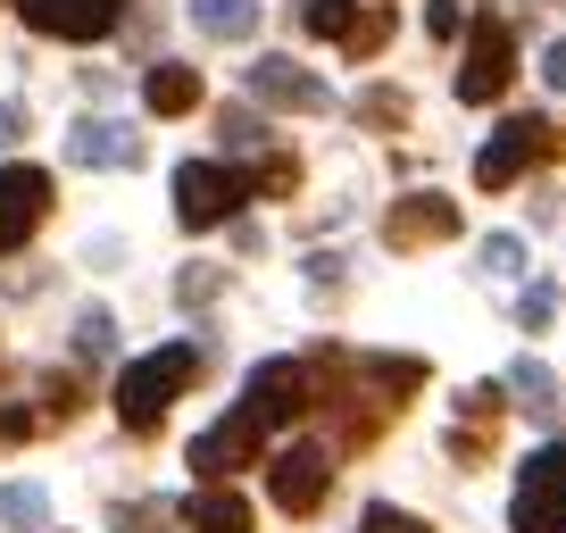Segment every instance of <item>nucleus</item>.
Listing matches in <instances>:
<instances>
[{
	"label": "nucleus",
	"instance_id": "nucleus-1",
	"mask_svg": "<svg viewBox=\"0 0 566 533\" xmlns=\"http://www.w3.org/2000/svg\"><path fill=\"white\" fill-rule=\"evenodd\" d=\"M192 375H200V351H192V342H167V351L134 358V367L117 375V417H125V433H150V426L184 400V384H192Z\"/></svg>",
	"mask_w": 566,
	"mask_h": 533
},
{
	"label": "nucleus",
	"instance_id": "nucleus-2",
	"mask_svg": "<svg viewBox=\"0 0 566 533\" xmlns=\"http://www.w3.org/2000/svg\"><path fill=\"white\" fill-rule=\"evenodd\" d=\"M242 409L259 417L266 433H275V426H301V417L317 409V358H266V367L242 384Z\"/></svg>",
	"mask_w": 566,
	"mask_h": 533
},
{
	"label": "nucleus",
	"instance_id": "nucleus-3",
	"mask_svg": "<svg viewBox=\"0 0 566 533\" xmlns=\"http://www.w3.org/2000/svg\"><path fill=\"white\" fill-rule=\"evenodd\" d=\"M242 200H250V176H242V167H226V159H184V167H176V217H184L192 233L226 226Z\"/></svg>",
	"mask_w": 566,
	"mask_h": 533
},
{
	"label": "nucleus",
	"instance_id": "nucleus-4",
	"mask_svg": "<svg viewBox=\"0 0 566 533\" xmlns=\"http://www.w3.org/2000/svg\"><path fill=\"white\" fill-rule=\"evenodd\" d=\"M509 525L516 533H566V442H549V450L525 459L516 500H509Z\"/></svg>",
	"mask_w": 566,
	"mask_h": 533
},
{
	"label": "nucleus",
	"instance_id": "nucleus-5",
	"mask_svg": "<svg viewBox=\"0 0 566 533\" xmlns=\"http://www.w3.org/2000/svg\"><path fill=\"white\" fill-rule=\"evenodd\" d=\"M266 492H275V509L308 516L325 492H334V450H325V442H292V450H275V459H266Z\"/></svg>",
	"mask_w": 566,
	"mask_h": 533
},
{
	"label": "nucleus",
	"instance_id": "nucleus-6",
	"mask_svg": "<svg viewBox=\"0 0 566 533\" xmlns=\"http://www.w3.org/2000/svg\"><path fill=\"white\" fill-rule=\"evenodd\" d=\"M509 75H516V34H509L500 18H483L475 42H467V67H459V101H467V108L500 101V92H509Z\"/></svg>",
	"mask_w": 566,
	"mask_h": 533
},
{
	"label": "nucleus",
	"instance_id": "nucleus-7",
	"mask_svg": "<svg viewBox=\"0 0 566 533\" xmlns=\"http://www.w3.org/2000/svg\"><path fill=\"white\" fill-rule=\"evenodd\" d=\"M542 150H558V134H549L542 117H509L492 143L475 150V184H492V192H500V184H516L533 159H542Z\"/></svg>",
	"mask_w": 566,
	"mask_h": 533
},
{
	"label": "nucleus",
	"instance_id": "nucleus-8",
	"mask_svg": "<svg viewBox=\"0 0 566 533\" xmlns=\"http://www.w3.org/2000/svg\"><path fill=\"white\" fill-rule=\"evenodd\" d=\"M18 18L34 34H59V42H101L125 18V0H18Z\"/></svg>",
	"mask_w": 566,
	"mask_h": 533
},
{
	"label": "nucleus",
	"instance_id": "nucleus-9",
	"mask_svg": "<svg viewBox=\"0 0 566 533\" xmlns=\"http://www.w3.org/2000/svg\"><path fill=\"white\" fill-rule=\"evenodd\" d=\"M259 442H266V426L242 409V400H233V417H217V426L192 442V475H200V483H226V475H233V467H242Z\"/></svg>",
	"mask_w": 566,
	"mask_h": 533
},
{
	"label": "nucleus",
	"instance_id": "nucleus-10",
	"mask_svg": "<svg viewBox=\"0 0 566 533\" xmlns=\"http://www.w3.org/2000/svg\"><path fill=\"white\" fill-rule=\"evenodd\" d=\"M42 217H51V176L42 167H0V250H18Z\"/></svg>",
	"mask_w": 566,
	"mask_h": 533
},
{
	"label": "nucleus",
	"instance_id": "nucleus-11",
	"mask_svg": "<svg viewBox=\"0 0 566 533\" xmlns=\"http://www.w3.org/2000/svg\"><path fill=\"white\" fill-rule=\"evenodd\" d=\"M450 233H459V200L417 192V200H400V209H391L384 242H391V250H417V242H450Z\"/></svg>",
	"mask_w": 566,
	"mask_h": 533
},
{
	"label": "nucleus",
	"instance_id": "nucleus-12",
	"mask_svg": "<svg viewBox=\"0 0 566 533\" xmlns=\"http://www.w3.org/2000/svg\"><path fill=\"white\" fill-rule=\"evenodd\" d=\"M250 92H259L266 108H308V117L334 108V92H325L308 67H292V59H259V67H250Z\"/></svg>",
	"mask_w": 566,
	"mask_h": 533
},
{
	"label": "nucleus",
	"instance_id": "nucleus-13",
	"mask_svg": "<svg viewBox=\"0 0 566 533\" xmlns=\"http://www.w3.org/2000/svg\"><path fill=\"white\" fill-rule=\"evenodd\" d=\"M67 159H75V167H134V159H142V143L125 134L117 117H84V125L67 134Z\"/></svg>",
	"mask_w": 566,
	"mask_h": 533
},
{
	"label": "nucleus",
	"instance_id": "nucleus-14",
	"mask_svg": "<svg viewBox=\"0 0 566 533\" xmlns=\"http://www.w3.org/2000/svg\"><path fill=\"white\" fill-rule=\"evenodd\" d=\"M142 101L159 108V117H184V108H200V67H184V59H159V67L142 75Z\"/></svg>",
	"mask_w": 566,
	"mask_h": 533
},
{
	"label": "nucleus",
	"instance_id": "nucleus-15",
	"mask_svg": "<svg viewBox=\"0 0 566 533\" xmlns=\"http://www.w3.org/2000/svg\"><path fill=\"white\" fill-rule=\"evenodd\" d=\"M184 525H192V533H250V500L226 492V483H209V492L184 500Z\"/></svg>",
	"mask_w": 566,
	"mask_h": 533
},
{
	"label": "nucleus",
	"instance_id": "nucleus-16",
	"mask_svg": "<svg viewBox=\"0 0 566 533\" xmlns=\"http://www.w3.org/2000/svg\"><path fill=\"white\" fill-rule=\"evenodd\" d=\"M192 25L209 42H250L259 34V0H192Z\"/></svg>",
	"mask_w": 566,
	"mask_h": 533
},
{
	"label": "nucleus",
	"instance_id": "nucleus-17",
	"mask_svg": "<svg viewBox=\"0 0 566 533\" xmlns=\"http://www.w3.org/2000/svg\"><path fill=\"white\" fill-rule=\"evenodd\" d=\"M509 391L542 417V426H558V375H549L542 358H516V367H509Z\"/></svg>",
	"mask_w": 566,
	"mask_h": 533
},
{
	"label": "nucleus",
	"instance_id": "nucleus-18",
	"mask_svg": "<svg viewBox=\"0 0 566 533\" xmlns=\"http://www.w3.org/2000/svg\"><path fill=\"white\" fill-rule=\"evenodd\" d=\"M0 516H9V525H18V533H34L42 516H51V500H42V483H9V492H0Z\"/></svg>",
	"mask_w": 566,
	"mask_h": 533
},
{
	"label": "nucleus",
	"instance_id": "nucleus-19",
	"mask_svg": "<svg viewBox=\"0 0 566 533\" xmlns=\"http://www.w3.org/2000/svg\"><path fill=\"white\" fill-rule=\"evenodd\" d=\"M117 351V317H108V309H84V317H75V358H108Z\"/></svg>",
	"mask_w": 566,
	"mask_h": 533
},
{
	"label": "nucleus",
	"instance_id": "nucleus-20",
	"mask_svg": "<svg viewBox=\"0 0 566 533\" xmlns=\"http://www.w3.org/2000/svg\"><path fill=\"white\" fill-rule=\"evenodd\" d=\"M483 275H492V284L525 275V242H516V233H492V242H483Z\"/></svg>",
	"mask_w": 566,
	"mask_h": 533
},
{
	"label": "nucleus",
	"instance_id": "nucleus-21",
	"mask_svg": "<svg viewBox=\"0 0 566 533\" xmlns=\"http://www.w3.org/2000/svg\"><path fill=\"white\" fill-rule=\"evenodd\" d=\"M217 284H226V266L192 259V266H184V275H176V301H184V309H200V301H217Z\"/></svg>",
	"mask_w": 566,
	"mask_h": 533
},
{
	"label": "nucleus",
	"instance_id": "nucleus-22",
	"mask_svg": "<svg viewBox=\"0 0 566 533\" xmlns=\"http://www.w3.org/2000/svg\"><path fill=\"white\" fill-rule=\"evenodd\" d=\"M217 134H226V150H233V159H250V150L266 143V125L250 117V108H226V117H217Z\"/></svg>",
	"mask_w": 566,
	"mask_h": 533
},
{
	"label": "nucleus",
	"instance_id": "nucleus-23",
	"mask_svg": "<svg viewBox=\"0 0 566 533\" xmlns=\"http://www.w3.org/2000/svg\"><path fill=\"white\" fill-rule=\"evenodd\" d=\"M358 117H367V125H400L408 101H400V92H358Z\"/></svg>",
	"mask_w": 566,
	"mask_h": 533
},
{
	"label": "nucleus",
	"instance_id": "nucleus-24",
	"mask_svg": "<svg viewBox=\"0 0 566 533\" xmlns=\"http://www.w3.org/2000/svg\"><path fill=\"white\" fill-rule=\"evenodd\" d=\"M358 533H424V525H417L408 509H384V500H375V509L358 516Z\"/></svg>",
	"mask_w": 566,
	"mask_h": 533
},
{
	"label": "nucleus",
	"instance_id": "nucleus-25",
	"mask_svg": "<svg viewBox=\"0 0 566 533\" xmlns=\"http://www.w3.org/2000/svg\"><path fill=\"white\" fill-rule=\"evenodd\" d=\"M459 18H467L459 0H424V34H433V42H450V34H459Z\"/></svg>",
	"mask_w": 566,
	"mask_h": 533
},
{
	"label": "nucleus",
	"instance_id": "nucleus-26",
	"mask_svg": "<svg viewBox=\"0 0 566 533\" xmlns=\"http://www.w3.org/2000/svg\"><path fill=\"white\" fill-rule=\"evenodd\" d=\"M549 309H558V292H549V284H533L525 301H516V317H525V325H549Z\"/></svg>",
	"mask_w": 566,
	"mask_h": 533
},
{
	"label": "nucleus",
	"instance_id": "nucleus-27",
	"mask_svg": "<svg viewBox=\"0 0 566 533\" xmlns=\"http://www.w3.org/2000/svg\"><path fill=\"white\" fill-rule=\"evenodd\" d=\"M25 143V101H0V150Z\"/></svg>",
	"mask_w": 566,
	"mask_h": 533
},
{
	"label": "nucleus",
	"instance_id": "nucleus-28",
	"mask_svg": "<svg viewBox=\"0 0 566 533\" xmlns=\"http://www.w3.org/2000/svg\"><path fill=\"white\" fill-rule=\"evenodd\" d=\"M342 284V259L334 250H317V259H308V292H334Z\"/></svg>",
	"mask_w": 566,
	"mask_h": 533
},
{
	"label": "nucleus",
	"instance_id": "nucleus-29",
	"mask_svg": "<svg viewBox=\"0 0 566 533\" xmlns=\"http://www.w3.org/2000/svg\"><path fill=\"white\" fill-rule=\"evenodd\" d=\"M542 84L566 92V42H549V51H542Z\"/></svg>",
	"mask_w": 566,
	"mask_h": 533
}]
</instances>
